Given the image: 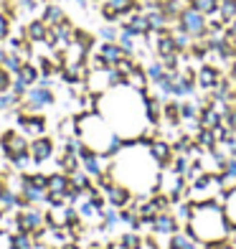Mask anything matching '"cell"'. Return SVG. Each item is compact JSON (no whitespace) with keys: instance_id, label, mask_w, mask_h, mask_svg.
<instances>
[{"instance_id":"cell-15","label":"cell","mask_w":236,"mask_h":249,"mask_svg":"<svg viewBox=\"0 0 236 249\" xmlns=\"http://www.w3.org/2000/svg\"><path fill=\"white\" fill-rule=\"evenodd\" d=\"M46 33H49V26L43 20H31L28 28H26V38L31 43H43L46 41Z\"/></svg>"},{"instance_id":"cell-47","label":"cell","mask_w":236,"mask_h":249,"mask_svg":"<svg viewBox=\"0 0 236 249\" xmlns=\"http://www.w3.org/2000/svg\"><path fill=\"white\" fill-rule=\"evenodd\" d=\"M135 3H137V0H135Z\"/></svg>"},{"instance_id":"cell-23","label":"cell","mask_w":236,"mask_h":249,"mask_svg":"<svg viewBox=\"0 0 236 249\" xmlns=\"http://www.w3.org/2000/svg\"><path fill=\"white\" fill-rule=\"evenodd\" d=\"M223 211H226V219L231 226H236V188L226 191V201H223Z\"/></svg>"},{"instance_id":"cell-1","label":"cell","mask_w":236,"mask_h":249,"mask_svg":"<svg viewBox=\"0 0 236 249\" xmlns=\"http://www.w3.org/2000/svg\"><path fill=\"white\" fill-rule=\"evenodd\" d=\"M185 231L198 239L201 244L208 242H221L231 236V224L226 219V211H223L221 203H216L213 198L208 201H193V213L185 224Z\"/></svg>"},{"instance_id":"cell-38","label":"cell","mask_w":236,"mask_h":249,"mask_svg":"<svg viewBox=\"0 0 236 249\" xmlns=\"http://www.w3.org/2000/svg\"><path fill=\"white\" fill-rule=\"evenodd\" d=\"M102 16H104V20H107V23H117V20H119V13H115V10H112L107 3L102 5Z\"/></svg>"},{"instance_id":"cell-7","label":"cell","mask_w":236,"mask_h":249,"mask_svg":"<svg viewBox=\"0 0 236 249\" xmlns=\"http://www.w3.org/2000/svg\"><path fill=\"white\" fill-rule=\"evenodd\" d=\"M104 194H107L109 203H112L115 209H127L130 201H132V191H130L127 186H122V183H112Z\"/></svg>"},{"instance_id":"cell-2","label":"cell","mask_w":236,"mask_h":249,"mask_svg":"<svg viewBox=\"0 0 236 249\" xmlns=\"http://www.w3.org/2000/svg\"><path fill=\"white\" fill-rule=\"evenodd\" d=\"M175 23L181 26L193 41L206 38V31H208V16H203V13H201V10H196V8L185 5V8L181 10V16H178Z\"/></svg>"},{"instance_id":"cell-11","label":"cell","mask_w":236,"mask_h":249,"mask_svg":"<svg viewBox=\"0 0 236 249\" xmlns=\"http://www.w3.org/2000/svg\"><path fill=\"white\" fill-rule=\"evenodd\" d=\"M53 153V142L49 138H36L31 145V155H33V160L36 163H43V160H49Z\"/></svg>"},{"instance_id":"cell-14","label":"cell","mask_w":236,"mask_h":249,"mask_svg":"<svg viewBox=\"0 0 236 249\" xmlns=\"http://www.w3.org/2000/svg\"><path fill=\"white\" fill-rule=\"evenodd\" d=\"M198 122H201V127H206V130H213L216 124H221V112L213 107V105H206L203 109L198 112Z\"/></svg>"},{"instance_id":"cell-19","label":"cell","mask_w":236,"mask_h":249,"mask_svg":"<svg viewBox=\"0 0 236 249\" xmlns=\"http://www.w3.org/2000/svg\"><path fill=\"white\" fill-rule=\"evenodd\" d=\"M69 178H66V173H56V176H49V194H66L69 191Z\"/></svg>"},{"instance_id":"cell-28","label":"cell","mask_w":236,"mask_h":249,"mask_svg":"<svg viewBox=\"0 0 236 249\" xmlns=\"http://www.w3.org/2000/svg\"><path fill=\"white\" fill-rule=\"evenodd\" d=\"M135 38H137V36H135V33H132L130 28H125V26H122L119 36H117V43H119V46L125 49L127 53H135Z\"/></svg>"},{"instance_id":"cell-42","label":"cell","mask_w":236,"mask_h":249,"mask_svg":"<svg viewBox=\"0 0 236 249\" xmlns=\"http://www.w3.org/2000/svg\"><path fill=\"white\" fill-rule=\"evenodd\" d=\"M226 36H229L231 41H236V18L231 20V23H226Z\"/></svg>"},{"instance_id":"cell-36","label":"cell","mask_w":236,"mask_h":249,"mask_svg":"<svg viewBox=\"0 0 236 249\" xmlns=\"http://www.w3.org/2000/svg\"><path fill=\"white\" fill-rule=\"evenodd\" d=\"M102 216H104V226L109 229V226H115L117 221H119V213L115 211V209H109V211H102Z\"/></svg>"},{"instance_id":"cell-30","label":"cell","mask_w":236,"mask_h":249,"mask_svg":"<svg viewBox=\"0 0 236 249\" xmlns=\"http://www.w3.org/2000/svg\"><path fill=\"white\" fill-rule=\"evenodd\" d=\"M74 41L82 43L86 51H92V46H94V36H89L86 31H74Z\"/></svg>"},{"instance_id":"cell-40","label":"cell","mask_w":236,"mask_h":249,"mask_svg":"<svg viewBox=\"0 0 236 249\" xmlns=\"http://www.w3.org/2000/svg\"><path fill=\"white\" fill-rule=\"evenodd\" d=\"M221 173H229V176H236V158H229L226 163H223V171Z\"/></svg>"},{"instance_id":"cell-5","label":"cell","mask_w":236,"mask_h":249,"mask_svg":"<svg viewBox=\"0 0 236 249\" xmlns=\"http://www.w3.org/2000/svg\"><path fill=\"white\" fill-rule=\"evenodd\" d=\"M122 26L130 28L135 36H148L150 33V20H148V16H145V10H132L130 16H125Z\"/></svg>"},{"instance_id":"cell-21","label":"cell","mask_w":236,"mask_h":249,"mask_svg":"<svg viewBox=\"0 0 236 249\" xmlns=\"http://www.w3.org/2000/svg\"><path fill=\"white\" fill-rule=\"evenodd\" d=\"M219 18L223 23H231L236 18V0H219Z\"/></svg>"},{"instance_id":"cell-17","label":"cell","mask_w":236,"mask_h":249,"mask_svg":"<svg viewBox=\"0 0 236 249\" xmlns=\"http://www.w3.org/2000/svg\"><path fill=\"white\" fill-rule=\"evenodd\" d=\"M41 20H43V23H46V26H59L61 23V20H66V16H64V8L61 5H46V8H43V16H41Z\"/></svg>"},{"instance_id":"cell-33","label":"cell","mask_w":236,"mask_h":249,"mask_svg":"<svg viewBox=\"0 0 236 249\" xmlns=\"http://www.w3.org/2000/svg\"><path fill=\"white\" fill-rule=\"evenodd\" d=\"M10 36V16L0 10V41H5Z\"/></svg>"},{"instance_id":"cell-16","label":"cell","mask_w":236,"mask_h":249,"mask_svg":"<svg viewBox=\"0 0 236 249\" xmlns=\"http://www.w3.org/2000/svg\"><path fill=\"white\" fill-rule=\"evenodd\" d=\"M201 242L193 239L190 234H170V242H168V249H201Z\"/></svg>"},{"instance_id":"cell-18","label":"cell","mask_w":236,"mask_h":249,"mask_svg":"<svg viewBox=\"0 0 236 249\" xmlns=\"http://www.w3.org/2000/svg\"><path fill=\"white\" fill-rule=\"evenodd\" d=\"M104 3L115 10V13H119V18H125L130 16L132 10H140V5L135 3V0H104Z\"/></svg>"},{"instance_id":"cell-20","label":"cell","mask_w":236,"mask_h":249,"mask_svg":"<svg viewBox=\"0 0 236 249\" xmlns=\"http://www.w3.org/2000/svg\"><path fill=\"white\" fill-rule=\"evenodd\" d=\"M145 71H148V79H150V84H152V87H155V84H160L163 79H165V74H168L165 64H163L160 59H157V61H152V64H150Z\"/></svg>"},{"instance_id":"cell-27","label":"cell","mask_w":236,"mask_h":249,"mask_svg":"<svg viewBox=\"0 0 236 249\" xmlns=\"http://www.w3.org/2000/svg\"><path fill=\"white\" fill-rule=\"evenodd\" d=\"M193 140H196L203 150H213V148H216V138H213V130L201 127V130H198V135H196Z\"/></svg>"},{"instance_id":"cell-6","label":"cell","mask_w":236,"mask_h":249,"mask_svg":"<svg viewBox=\"0 0 236 249\" xmlns=\"http://www.w3.org/2000/svg\"><path fill=\"white\" fill-rule=\"evenodd\" d=\"M152 231L157 236H170L178 231V219L175 213H168V211H160L157 216L152 219Z\"/></svg>"},{"instance_id":"cell-24","label":"cell","mask_w":236,"mask_h":249,"mask_svg":"<svg viewBox=\"0 0 236 249\" xmlns=\"http://www.w3.org/2000/svg\"><path fill=\"white\" fill-rule=\"evenodd\" d=\"M198 112H201V107L193 105V99H183V102H181V122L198 120Z\"/></svg>"},{"instance_id":"cell-26","label":"cell","mask_w":236,"mask_h":249,"mask_svg":"<svg viewBox=\"0 0 236 249\" xmlns=\"http://www.w3.org/2000/svg\"><path fill=\"white\" fill-rule=\"evenodd\" d=\"M16 76H18L23 84H36V82H38V69H36L33 64H28V61H26L23 66H20V71H18Z\"/></svg>"},{"instance_id":"cell-10","label":"cell","mask_w":236,"mask_h":249,"mask_svg":"<svg viewBox=\"0 0 236 249\" xmlns=\"http://www.w3.org/2000/svg\"><path fill=\"white\" fill-rule=\"evenodd\" d=\"M125 84L132 87V89H137V92H148V87H150V79H148V71L142 69V66L137 64L135 69L125 76Z\"/></svg>"},{"instance_id":"cell-9","label":"cell","mask_w":236,"mask_h":249,"mask_svg":"<svg viewBox=\"0 0 236 249\" xmlns=\"http://www.w3.org/2000/svg\"><path fill=\"white\" fill-rule=\"evenodd\" d=\"M53 102V92H51V87H36V89H31L28 92V107L31 109H41V107H46Z\"/></svg>"},{"instance_id":"cell-4","label":"cell","mask_w":236,"mask_h":249,"mask_svg":"<svg viewBox=\"0 0 236 249\" xmlns=\"http://www.w3.org/2000/svg\"><path fill=\"white\" fill-rule=\"evenodd\" d=\"M148 150H150V155H152V160L160 165V168H168V163H170L173 155H175L173 145L168 142V140H163V138H155V140L148 145Z\"/></svg>"},{"instance_id":"cell-39","label":"cell","mask_w":236,"mask_h":249,"mask_svg":"<svg viewBox=\"0 0 236 249\" xmlns=\"http://www.w3.org/2000/svg\"><path fill=\"white\" fill-rule=\"evenodd\" d=\"M28 180L33 186H38V188H46L49 186V178L46 176H28Z\"/></svg>"},{"instance_id":"cell-34","label":"cell","mask_w":236,"mask_h":249,"mask_svg":"<svg viewBox=\"0 0 236 249\" xmlns=\"http://www.w3.org/2000/svg\"><path fill=\"white\" fill-rule=\"evenodd\" d=\"M69 183H71L74 188H79V191H84V188H89V178H86L84 173H74V176L69 178Z\"/></svg>"},{"instance_id":"cell-29","label":"cell","mask_w":236,"mask_h":249,"mask_svg":"<svg viewBox=\"0 0 236 249\" xmlns=\"http://www.w3.org/2000/svg\"><path fill=\"white\" fill-rule=\"evenodd\" d=\"M76 165H79L76 153H66V155L61 158V171H64V173H74V171H76Z\"/></svg>"},{"instance_id":"cell-13","label":"cell","mask_w":236,"mask_h":249,"mask_svg":"<svg viewBox=\"0 0 236 249\" xmlns=\"http://www.w3.org/2000/svg\"><path fill=\"white\" fill-rule=\"evenodd\" d=\"M18 124L23 127V132L26 135H36V138H41V132H43V127H46V122H43V117H36V115H20L18 117Z\"/></svg>"},{"instance_id":"cell-45","label":"cell","mask_w":236,"mask_h":249,"mask_svg":"<svg viewBox=\"0 0 236 249\" xmlns=\"http://www.w3.org/2000/svg\"><path fill=\"white\" fill-rule=\"evenodd\" d=\"M5 56H8V53H5L3 49H0V66H3V61H5Z\"/></svg>"},{"instance_id":"cell-12","label":"cell","mask_w":236,"mask_h":249,"mask_svg":"<svg viewBox=\"0 0 236 249\" xmlns=\"http://www.w3.org/2000/svg\"><path fill=\"white\" fill-rule=\"evenodd\" d=\"M23 150H26V140L20 138L18 132H5V135H3V153H5L8 158H13V155L23 153Z\"/></svg>"},{"instance_id":"cell-25","label":"cell","mask_w":236,"mask_h":249,"mask_svg":"<svg viewBox=\"0 0 236 249\" xmlns=\"http://www.w3.org/2000/svg\"><path fill=\"white\" fill-rule=\"evenodd\" d=\"M26 64V59L20 53H16V51H10L8 56H5V61H3V69L5 71H10V74H18L20 71V66Z\"/></svg>"},{"instance_id":"cell-37","label":"cell","mask_w":236,"mask_h":249,"mask_svg":"<svg viewBox=\"0 0 236 249\" xmlns=\"http://www.w3.org/2000/svg\"><path fill=\"white\" fill-rule=\"evenodd\" d=\"M10 84H13L10 82V71H5L3 66H0V92H8Z\"/></svg>"},{"instance_id":"cell-43","label":"cell","mask_w":236,"mask_h":249,"mask_svg":"<svg viewBox=\"0 0 236 249\" xmlns=\"http://www.w3.org/2000/svg\"><path fill=\"white\" fill-rule=\"evenodd\" d=\"M140 249H160V247H157V244L152 242V236H150V239H145V242H142V247H140Z\"/></svg>"},{"instance_id":"cell-44","label":"cell","mask_w":236,"mask_h":249,"mask_svg":"<svg viewBox=\"0 0 236 249\" xmlns=\"http://www.w3.org/2000/svg\"><path fill=\"white\" fill-rule=\"evenodd\" d=\"M229 79H231V82L236 84V61H234V64L229 66Z\"/></svg>"},{"instance_id":"cell-3","label":"cell","mask_w":236,"mask_h":249,"mask_svg":"<svg viewBox=\"0 0 236 249\" xmlns=\"http://www.w3.org/2000/svg\"><path fill=\"white\" fill-rule=\"evenodd\" d=\"M223 74H221V69L219 66H213V64H201L198 69H196V84H198V89L201 92H211L213 87L219 84V79H221Z\"/></svg>"},{"instance_id":"cell-46","label":"cell","mask_w":236,"mask_h":249,"mask_svg":"<svg viewBox=\"0 0 236 249\" xmlns=\"http://www.w3.org/2000/svg\"><path fill=\"white\" fill-rule=\"evenodd\" d=\"M109 249H125V244H122V242H117V244H112Z\"/></svg>"},{"instance_id":"cell-31","label":"cell","mask_w":236,"mask_h":249,"mask_svg":"<svg viewBox=\"0 0 236 249\" xmlns=\"http://www.w3.org/2000/svg\"><path fill=\"white\" fill-rule=\"evenodd\" d=\"M119 242L125 244V249H140L145 239H142V236H137V234H125V236H122Z\"/></svg>"},{"instance_id":"cell-32","label":"cell","mask_w":236,"mask_h":249,"mask_svg":"<svg viewBox=\"0 0 236 249\" xmlns=\"http://www.w3.org/2000/svg\"><path fill=\"white\" fill-rule=\"evenodd\" d=\"M10 247H13V249H31V239H28V234H26V231L16 234L13 239H10Z\"/></svg>"},{"instance_id":"cell-35","label":"cell","mask_w":236,"mask_h":249,"mask_svg":"<svg viewBox=\"0 0 236 249\" xmlns=\"http://www.w3.org/2000/svg\"><path fill=\"white\" fill-rule=\"evenodd\" d=\"M99 36H102L104 41H117V36H119V31H117L115 26H104L102 31H99Z\"/></svg>"},{"instance_id":"cell-22","label":"cell","mask_w":236,"mask_h":249,"mask_svg":"<svg viewBox=\"0 0 236 249\" xmlns=\"http://www.w3.org/2000/svg\"><path fill=\"white\" fill-rule=\"evenodd\" d=\"M185 3H188L190 8L201 10L203 16H213V13L219 10V0H185Z\"/></svg>"},{"instance_id":"cell-8","label":"cell","mask_w":236,"mask_h":249,"mask_svg":"<svg viewBox=\"0 0 236 249\" xmlns=\"http://www.w3.org/2000/svg\"><path fill=\"white\" fill-rule=\"evenodd\" d=\"M97 53L104 59V64H107V66H117V64L127 56V51L122 49L117 41H104L102 46H99V51H97Z\"/></svg>"},{"instance_id":"cell-41","label":"cell","mask_w":236,"mask_h":249,"mask_svg":"<svg viewBox=\"0 0 236 249\" xmlns=\"http://www.w3.org/2000/svg\"><path fill=\"white\" fill-rule=\"evenodd\" d=\"M18 10H28V13H31V10H36V0H20Z\"/></svg>"}]
</instances>
